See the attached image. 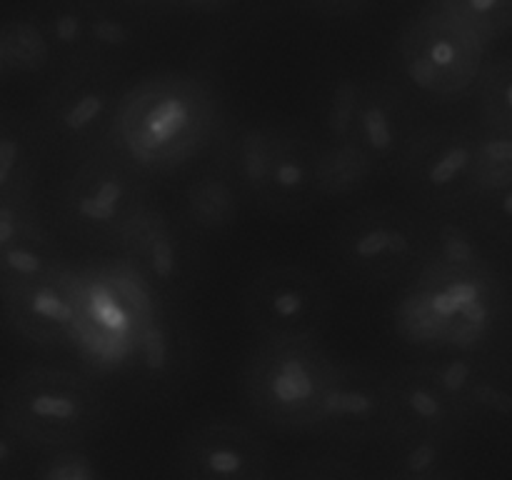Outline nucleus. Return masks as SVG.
<instances>
[{"label":"nucleus","mask_w":512,"mask_h":480,"mask_svg":"<svg viewBox=\"0 0 512 480\" xmlns=\"http://www.w3.org/2000/svg\"><path fill=\"white\" fill-rule=\"evenodd\" d=\"M220 100L195 73L165 70L138 80L123 93L113 143L145 173H175L215 143Z\"/></svg>","instance_id":"f257e3e1"},{"label":"nucleus","mask_w":512,"mask_h":480,"mask_svg":"<svg viewBox=\"0 0 512 480\" xmlns=\"http://www.w3.org/2000/svg\"><path fill=\"white\" fill-rule=\"evenodd\" d=\"M400 335L445 350L488 348L510 325L508 280L493 268L443 270L423 265L395 310Z\"/></svg>","instance_id":"f03ea898"},{"label":"nucleus","mask_w":512,"mask_h":480,"mask_svg":"<svg viewBox=\"0 0 512 480\" xmlns=\"http://www.w3.org/2000/svg\"><path fill=\"white\" fill-rule=\"evenodd\" d=\"M78 325L73 348L95 375H128L145 325L163 295L125 258H105L75 270Z\"/></svg>","instance_id":"7ed1b4c3"},{"label":"nucleus","mask_w":512,"mask_h":480,"mask_svg":"<svg viewBox=\"0 0 512 480\" xmlns=\"http://www.w3.org/2000/svg\"><path fill=\"white\" fill-rule=\"evenodd\" d=\"M338 360L318 340H263L243 375L248 408L285 433H310Z\"/></svg>","instance_id":"20e7f679"},{"label":"nucleus","mask_w":512,"mask_h":480,"mask_svg":"<svg viewBox=\"0 0 512 480\" xmlns=\"http://www.w3.org/2000/svg\"><path fill=\"white\" fill-rule=\"evenodd\" d=\"M145 175L115 143L83 155L58 188L60 225L83 243L115 245L125 225L150 203Z\"/></svg>","instance_id":"39448f33"},{"label":"nucleus","mask_w":512,"mask_h":480,"mask_svg":"<svg viewBox=\"0 0 512 480\" xmlns=\"http://www.w3.org/2000/svg\"><path fill=\"white\" fill-rule=\"evenodd\" d=\"M3 410L38 450L78 448L105 420V403L88 375L38 365L3 390Z\"/></svg>","instance_id":"423d86ee"},{"label":"nucleus","mask_w":512,"mask_h":480,"mask_svg":"<svg viewBox=\"0 0 512 480\" xmlns=\"http://www.w3.org/2000/svg\"><path fill=\"white\" fill-rule=\"evenodd\" d=\"M490 45L445 10L425 5L395 43V65L413 93L433 103H455L475 93Z\"/></svg>","instance_id":"0eeeda50"},{"label":"nucleus","mask_w":512,"mask_h":480,"mask_svg":"<svg viewBox=\"0 0 512 480\" xmlns=\"http://www.w3.org/2000/svg\"><path fill=\"white\" fill-rule=\"evenodd\" d=\"M320 145L305 135L270 125L240 130L230 168L255 203L278 213H300L320 200Z\"/></svg>","instance_id":"6e6552de"},{"label":"nucleus","mask_w":512,"mask_h":480,"mask_svg":"<svg viewBox=\"0 0 512 480\" xmlns=\"http://www.w3.org/2000/svg\"><path fill=\"white\" fill-rule=\"evenodd\" d=\"M428 253V225L395 205H368L340 220L333 258L348 278L390 285L418 275Z\"/></svg>","instance_id":"1a4fd4ad"},{"label":"nucleus","mask_w":512,"mask_h":480,"mask_svg":"<svg viewBox=\"0 0 512 480\" xmlns=\"http://www.w3.org/2000/svg\"><path fill=\"white\" fill-rule=\"evenodd\" d=\"M115 73L100 65L65 70L40 103V140L78 158L113 143L115 115L125 93Z\"/></svg>","instance_id":"9d476101"},{"label":"nucleus","mask_w":512,"mask_h":480,"mask_svg":"<svg viewBox=\"0 0 512 480\" xmlns=\"http://www.w3.org/2000/svg\"><path fill=\"white\" fill-rule=\"evenodd\" d=\"M325 120L330 140L358 145L378 168L400 165L418 135L403 93L375 78L340 80Z\"/></svg>","instance_id":"9b49d317"},{"label":"nucleus","mask_w":512,"mask_h":480,"mask_svg":"<svg viewBox=\"0 0 512 480\" xmlns=\"http://www.w3.org/2000/svg\"><path fill=\"white\" fill-rule=\"evenodd\" d=\"M330 308L323 280L295 263L268 265L243 290L245 318L263 340H318Z\"/></svg>","instance_id":"f8f14e48"},{"label":"nucleus","mask_w":512,"mask_h":480,"mask_svg":"<svg viewBox=\"0 0 512 480\" xmlns=\"http://www.w3.org/2000/svg\"><path fill=\"white\" fill-rule=\"evenodd\" d=\"M405 185L423 203L463 210L478 185V130L438 128L415 135L400 160Z\"/></svg>","instance_id":"ddd939ff"},{"label":"nucleus","mask_w":512,"mask_h":480,"mask_svg":"<svg viewBox=\"0 0 512 480\" xmlns=\"http://www.w3.org/2000/svg\"><path fill=\"white\" fill-rule=\"evenodd\" d=\"M180 480H270V455L258 433L230 418L195 425L178 445Z\"/></svg>","instance_id":"4468645a"},{"label":"nucleus","mask_w":512,"mask_h":480,"mask_svg":"<svg viewBox=\"0 0 512 480\" xmlns=\"http://www.w3.org/2000/svg\"><path fill=\"white\" fill-rule=\"evenodd\" d=\"M310 433L328 435L343 443L383 440L390 433L385 375H375L358 365L338 363Z\"/></svg>","instance_id":"2eb2a0df"},{"label":"nucleus","mask_w":512,"mask_h":480,"mask_svg":"<svg viewBox=\"0 0 512 480\" xmlns=\"http://www.w3.org/2000/svg\"><path fill=\"white\" fill-rule=\"evenodd\" d=\"M120 258L145 275L163 298L188 288L193 263L178 223L158 205L148 203L120 233L113 245Z\"/></svg>","instance_id":"dca6fc26"},{"label":"nucleus","mask_w":512,"mask_h":480,"mask_svg":"<svg viewBox=\"0 0 512 480\" xmlns=\"http://www.w3.org/2000/svg\"><path fill=\"white\" fill-rule=\"evenodd\" d=\"M3 313L18 335L40 348L73 345L78 325L75 270L65 265L38 283L0 293Z\"/></svg>","instance_id":"f3484780"},{"label":"nucleus","mask_w":512,"mask_h":480,"mask_svg":"<svg viewBox=\"0 0 512 480\" xmlns=\"http://www.w3.org/2000/svg\"><path fill=\"white\" fill-rule=\"evenodd\" d=\"M390 405V433H448L460 435L465 428L460 410L448 398L425 363L405 365L385 375Z\"/></svg>","instance_id":"a211bd4d"},{"label":"nucleus","mask_w":512,"mask_h":480,"mask_svg":"<svg viewBox=\"0 0 512 480\" xmlns=\"http://www.w3.org/2000/svg\"><path fill=\"white\" fill-rule=\"evenodd\" d=\"M228 165L200 170L180 190V215L193 233L220 235L238 223L245 190Z\"/></svg>","instance_id":"6ab92c4d"},{"label":"nucleus","mask_w":512,"mask_h":480,"mask_svg":"<svg viewBox=\"0 0 512 480\" xmlns=\"http://www.w3.org/2000/svg\"><path fill=\"white\" fill-rule=\"evenodd\" d=\"M185 353H188V338L183 333V325L163 305L140 333L128 375L158 390L180 378L188 365Z\"/></svg>","instance_id":"aec40b11"},{"label":"nucleus","mask_w":512,"mask_h":480,"mask_svg":"<svg viewBox=\"0 0 512 480\" xmlns=\"http://www.w3.org/2000/svg\"><path fill=\"white\" fill-rule=\"evenodd\" d=\"M88 5V38L85 65L118 70L138 48V25L130 5L120 0H85Z\"/></svg>","instance_id":"412c9836"},{"label":"nucleus","mask_w":512,"mask_h":480,"mask_svg":"<svg viewBox=\"0 0 512 480\" xmlns=\"http://www.w3.org/2000/svg\"><path fill=\"white\" fill-rule=\"evenodd\" d=\"M390 480H425L455 475L453 455L458 435L448 433H388Z\"/></svg>","instance_id":"4be33fe9"},{"label":"nucleus","mask_w":512,"mask_h":480,"mask_svg":"<svg viewBox=\"0 0 512 480\" xmlns=\"http://www.w3.org/2000/svg\"><path fill=\"white\" fill-rule=\"evenodd\" d=\"M488 235L465 215V218H443L428 225V253L423 265L443 270H475L493 268Z\"/></svg>","instance_id":"5701e85b"},{"label":"nucleus","mask_w":512,"mask_h":480,"mask_svg":"<svg viewBox=\"0 0 512 480\" xmlns=\"http://www.w3.org/2000/svg\"><path fill=\"white\" fill-rule=\"evenodd\" d=\"M30 18L43 30L55 63L63 65L65 70L85 65V38H88L85 0H40Z\"/></svg>","instance_id":"b1692460"},{"label":"nucleus","mask_w":512,"mask_h":480,"mask_svg":"<svg viewBox=\"0 0 512 480\" xmlns=\"http://www.w3.org/2000/svg\"><path fill=\"white\" fill-rule=\"evenodd\" d=\"M38 175V135L23 123L0 118V200L33 198Z\"/></svg>","instance_id":"393cba45"},{"label":"nucleus","mask_w":512,"mask_h":480,"mask_svg":"<svg viewBox=\"0 0 512 480\" xmlns=\"http://www.w3.org/2000/svg\"><path fill=\"white\" fill-rule=\"evenodd\" d=\"M65 265L68 263L60 258L48 233L20 240L10 248L0 250V293L20 288V285L38 283V280L63 270Z\"/></svg>","instance_id":"a878e982"},{"label":"nucleus","mask_w":512,"mask_h":480,"mask_svg":"<svg viewBox=\"0 0 512 480\" xmlns=\"http://www.w3.org/2000/svg\"><path fill=\"white\" fill-rule=\"evenodd\" d=\"M375 170L378 165L358 145L338 143V140L320 145L318 183L323 198L355 193L373 178Z\"/></svg>","instance_id":"bb28decb"},{"label":"nucleus","mask_w":512,"mask_h":480,"mask_svg":"<svg viewBox=\"0 0 512 480\" xmlns=\"http://www.w3.org/2000/svg\"><path fill=\"white\" fill-rule=\"evenodd\" d=\"M475 95L480 128L512 135V53L488 60Z\"/></svg>","instance_id":"cd10ccee"},{"label":"nucleus","mask_w":512,"mask_h":480,"mask_svg":"<svg viewBox=\"0 0 512 480\" xmlns=\"http://www.w3.org/2000/svg\"><path fill=\"white\" fill-rule=\"evenodd\" d=\"M0 40H3L8 73H43L48 65L55 63L53 50L33 18L5 23L0 28Z\"/></svg>","instance_id":"c85d7f7f"},{"label":"nucleus","mask_w":512,"mask_h":480,"mask_svg":"<svg viewBox=\"0 0 512 480\" xmlns=\"http://www.w3.org/2000/svg\"><path fill=\"white\" fill-rule=\"evenodd\" d=\"M480 35L488 45L512 33V0H430Z\"/></svg>","instance_id":"c756f323"},{"label":"nucleus","mask_w":512,"mask_h":480,"mask_svg":"<svg viewBox=\"0 0 512 480\" xmlns=\"http://www.w3.org/2000/svg\"><path fill=\"white\" fill-rule=\"evenodd\" d=\"M463 213L488 235V240L512 248V183L473 195Z\"/></svg>","instance_id":"7c9ffc66"},{"label":"nucleus","mask_w":512,"mask_h":480,"mask_svg":"<svg viewBox=\"0 0 512 480\" xmlns=\"http://www.w3.org/2000/svg\"><path fill=\"white\" fill-rule=\"evenodd\" d=\"M512 183V135L478 130V185L475 195L483 190L503 188Z\"/></svg>","instance_id":"2f4dec72"},{"label":"nucleus","mask_w":512,"mask_h":480,"mask_svg":"<svg viewBox=\"0 0 512 480\" xmlns=\"http://www.w3.org/2000/svg\"><path fill=\"white\" fill-rule=\"evenodd\" d=\"M43 220L33 198H8L0 200V250L20 243L25 238L45 235Z\"/></svg>","instance_id":"473e14b6"},{"label":"nucleus","mask_w":512,"mask_h":480,"mask_svg":"<svg viewBox=\"0 0 512 480\" xmlns=\"http://www.w3.org/2000/svg\"><path fill=\"white\" fill-rule=\"evenodd\" d=\"M35 450L38 448L0 408V480H23Z\"/></svg>","instance_id":"72a5a7b5"},{"label":"nucleus","mask_w":512,"mask_h":480,"mask_svg":"<svg viewBox=\"0 0 512 480\" xmlns=\"http://www.w3.org/2000/svg\"><path fill=\"white\" fill-rule=\"evenodd\" d=\"M33 480H100V475L88 455L80 453L78 448H68L53 450Z\"/></svg>","instance_id":"f704fd0d"},{"label":"nucleus","mask_w":512,"mask_h":480,"mask_svg":"<svg viewBox=\"0 0 512 480\" xmlns=\"http://www.w3.org/2000/svg\"><path fill=\"white\" fill-rule=\"evenodd\" d=\"M280 480H365V478L353 463H348V460H340L335 458V455H313V458H305L300 460V463H295L288 473L280 475Z\"/></svg>","instance_id":"c9c22d12"},{"label":"nucleus","mask_w":512,"mask_h":480,"mask_svg":"<svg viewBox=\"0 0 512 480\" xmlns=\"http://www.w3.org/2000/svg\"><path fill=\"white\" fill-rule=\"evenodd\" d=\"M318 8L328 10V13H348V10L360 8L365 0H313Z\"/></svg>","instance_id":"e433bc0d"},{"label":"nucleus","mask_w":512,"mask_h":480,"mask_svg":"<svg viewBox=\"0 0 512 480\" xmlns=\"http://www.w3.org/2000/svg\"><path fill=\"white\" fill-rule=\"evenodd\" d=\"M120 3L130 5V8L158 10V8H175V5H183V0H120Z\"/></svg>","instance_id":"4c0bfd02"},{"label":"nucleus","mask_w":512,"mask_h":480,"mask_svg":"<svg viewBox=\"0 0 512 480\" xmlns=\"http://www.w3.org/2000/svg\"><path fill=\"white\" fill-rule=\"evenodd\" d=\"M505 345H508L505 355H508V360H510V365H512V323L508 325V330H505Z\"/></svg>","instance_id":"58836bf2"},{"label":"nucleus","mask_w":512,"mask_h":480,"mask_svg":"<svg viewBox=\"0 0 512 480\" xmlns=\"http://www.w3.org/2000/svg\"><path fill=\"white\" fill-rule=\"evenodd\" d=\"M8 73V63H5V50H3V40H0V78Z\"/></svg>","instance_id":"ea45409f"},{"label":"nucleus","mask_w":512,"mask_h":480,"mask_svg":"<svg viewBox=\"0 0 512 480\" xmlns=\"http://www.w3.org/2000/svg\"><path fill=\"white\" fill-rule=\"evenodd\" d=\"M220 3V0H183V5H213Z\"/></svg>","instance_id":"a19ab883"},{"label":"nucleus","mask_w":512,"mask_h":480,"mask_svg":"<svg viewBox=\"0 0 512 480\" xmlns=\"http://www.w3.org/2000/svg\"><path fill=\"white\" fill-rule=\"evenodd\" d=\"M425 480H458V475H440V478H425Z\"/></svg>","instance_id":"79ce46f5"},{"label":"nucleus","mask_w":512,"mask_h":480,"mask_svg":"<svg viewBox=\"0 0 512 480\" xmlns=\"http://www.w3.org/2000/svg\"><path fill=\"white\" fill-rule=\"evenodd\" d=\"M508 293H510V323H512V280H508Z\"/></svg>","instance_id":"37998d69"},{"label":"nucleus","mask_w":512,"mask_h":480,"mask_svg":"<svg viewBox=\"0 0 512 480\" xmlns=\"http://www.w3.org/2000/svg\"><path fill=\"white\" fill-rule=\"evenodd\" d=\"M508 263H510V280H512V248H508Z\"/></svg>","instance_id":"c03bdc74"},{"label":"nucleus","mask_w":512,"mask_h":480,"mask_svg":"<svg viewBox=\"0 0 512 480\" xmlns=\"http://www.w3.org/2000/svg\"><path fill=\"white\" fill-rule=\"evenodd\" d=\"M270 480H280V478H270Z\"/></svg>","instance_id":"a18cd8bd"}]
</instances>
